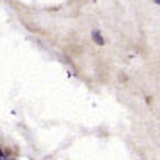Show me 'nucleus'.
Here are the masks:
<instances>
[{
    "mask_svg": "<svg viewBox=\"0 0 160 160\" xmlns=\"http://www.w3.org/2000/svg\"><path fill=\"white\" fill-rule=\"evenodd\" d=\"M155 3H157V5H160V0H155Z\"/></svg>",
    "mask_w": 160,
    "mask_h": 160,
    "instance_id": "nucleus-2",
    "label": "nucleus"
},
{
    "mask_svg": "<svg viewBox=\"0 0 160 160\" xmlns=\"http://www.w3.org/2000/svg\"><path fill=\"white\" fill-rule=\"evenodd\" d=\"M0 160H2V158H0Z\"/></svg>",
    "mask_w": 160,
    "mask_h": 160,
    "instance_id": "nucleus-4",
    "label": "nucleus"
},
{
    "mask_svg": "<svg viewBox=\"0 0 160 160\" xmlns=\"http://www.w3.org/2000/svg\"><path fill=\"white\" fill-rule=\"evenodd\" d=\"M94 2H97V0H94Z\"/></svg>",
    "mask_w": 160,
    "mask_h": 160,
    "instance_id": "nucleus-3",
    "label": "nucleus"
},
{
    "mask_svg": "<svg viewBox=\"0 0 160 160\" xmlns=\"http://www.w3.org/2000/svg\"><path fill=\"white\" fill-rule=\"evenodd\" d=\"M92 38H94V41L97 44H100V46H103V44H105V40H103V37H102V33L98 30H94L92 32Z\"/></svg>",
    "mask_w": 160,
    "mask_h": 160,
    "instance_id": "nucleus-1",
    "label": "nucleus"
}]
</instances>
